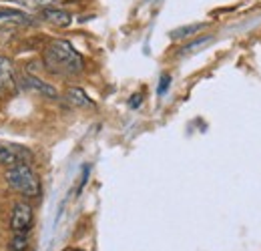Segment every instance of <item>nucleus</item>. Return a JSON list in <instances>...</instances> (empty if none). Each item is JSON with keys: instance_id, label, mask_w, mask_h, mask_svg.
Masks as SVG:
<instances>
[{"instance_id": "13", "label": "nucleus", "mask_w": 261, "mask_h": 251, "mask_svg": "<svg viewBox=\"0 0 261 251\" xmlns=\"http://www.w3.org/2000/svg\"><path fill=\"white\" fill-rule=\"evenodd\" d=\"M27 6H33V8H44V6H57V2L61 0H18Z\"/></svg>"}, {"instance_id": "6", "label": "nucleus", "mask_w": 261, "mask_h": 251, "mask_svg": "<svg viewBox=\"0 0 261 251\" xmlns=\"http://www.w3.org/2000/svg\"><path fill=\"white\" fill-rule=\"evenodd\" d=\"M38 20H42V22H46L50 27H57V29H66V27H70L72 16L66 10L59 8V6H44L38 12Z\"/></svg>"}, {"instance_id": "7", "label": "nucleus", "mask_w": 261, "mask_h": 251, "mask_svg": "<svg viewBox=\"0 0 261 251\" xmlns=\"http://www.w3.org/2000/svg\"><path fill=\"white\" fill-rule=\"evenodd\" d=\"M14 89H16V77H14L12 63L0 55V91L2 93H14Z\"/></svg>"}, {"instance_id": "4", "label": "nucleus", "mask_w": 261, "mask_h": 251, "mask_svg": "<svg viewBox=\"0 0 261 251\" xmlns=\"http://www.w3.org/2000/svg\"><path fill=\"white\" fill-rule=\"evenodd\" d=\"M36 22L29 12L20 8H10V6H0V31L4 29H14V27H31Z\"/></svg>"}, {"instance_id": "10", "label": "nucleus", "mask_w": 261, "mask_h": 251, "mask_svg": "<svg viewBox=\"0 0 261 251\" xmlns=\"http://www.w3.org/2000/svg\"><path fill=\"white\" fill-rule=\"evenodd\" d=\"M205 24L203 22H195V24H187V27H181V29H175L171 32V38L173 40H181V38H187V36H193L195 32L203 31Z\"/></svg>"}, {"instance_id": "14", "label": "nucleus", "mask_w": 261, "mask_h": 251, "mask_svg": "<svg viewBox=\"0 0 261 251\" xmlns=\"http://www.w3.org/2000/svg\"><path fill=\"white\" fill-rule=\"evenodd\" d=\"M169 87H171V77H169V74H163V77H161V83H159V89H157V94H165Z\"/></svg>"}, {"instance_id": "12", "label": "nucleus", "mask_w": 261, "mask_h": 251, "mask_svg": "<svg viewBox=\"0 0 261 251\" xmlns=\"http://www.w3.org/2000/svg\"><path fill=\"white\" fill-rule=\"evenodd\" d=\"M207 42H211V36H201V38H197V40H193V42L185 44V46H183V51H181V55L193 53V51H197L199 46H203V44H207Z\"/></svg>"}, {"instance_id": "8", "label": "nucleus", "mask_w": 261, "mask_h": 251, "mask_svg": "<svg viewBox=\"0 0 261 251\" xmlns=\"http://www.w3.org/2000/svg\"><path fill=\"white\" fill-rule=\"evenodd\" d=\"M22 81H24V85H27L31 91L38 93L40 96H46V98H59V91H57L53 85H48V83H44V81H40V79H36V77H24Z\"/></svg>"}, {"instance_id": "3", "label": "nucleus", "mask_w": 261, "mask_h": 251, "mask_svg": "<svg viewBox=\"0 0 261 251\" xmlns=\"http://www.w3.org/2000/svg\"><path fill=\"white\" fill-rule=\"evenodd\" d=\"M33 153L16 143H0V165L16 167V165H31Z\"/></svg>"}, {"instance_id": "15", "label": "nucleus", "mask_w": 261, "mask_h": 251, "mask_svg": "<svg viewBox=\"0 0 261 251\" xmlns=\"http://www.w3.org/2000/svg\"><path fill=\"white\" fill-rule=\"evenodd\" d=\"M141 101H143V96H141V94H133V98L129 101V105L135 109V107H139V105H141Z\"/></svg>"}, {"instance_id": "2", "label": "nucleus", "mask_w": 261, "mask_h": 251, "mask_svg": "<svg viewBox=\"0 0 261 251\" xmlns=\"http://www.w3.org/2000/svg\"><path fill=\"white\" fill-rule=\"evenodd\" d=\"M4 177H6V183H8L10 187L14 189V191H18L20 195L29 197V199L38 197L40 191H42L40 179L36 177V173L31 169V165H16V167H10Z\"/></svg>"}, {"instance_id": "11", "label": "nucleus", "mask_w": 261, "mask_h": 251, "mask_svg": "<svg viewBox=\"0 0 261 251\" xmlns=\"http://www.w3.org/2000/svg\"><path fill=\"white\" fill-rule=\"evenodd\" d=\"M29 249V235L27 233H14L10 241V251H27Z\"/></svg>"}, {"instance_id": "5", "label": "nucleus", "mask_w": 261, "mask_h": 251, "mask_svg": "<svg viewBox=\"0 0 261 251\" xmlns=\"http://www.w3.org/2000/svg\"><path fill=\"white\" fill-rule=\"evenodd\" d=\"M34 211L29 203H16L10 215V229L14 233H29L33 229Z\"/></svg>"}, {"instance_id": "9", "label": "nucleus", "mask_w": 261, "mask_h": 251, "mask_svg": "<svg viewBox=\"0 0 261 251\" xmlns=\"http://www.w3.org/2000/svg\"><path fill=\"white\" fill-rule=\"evenodd\" d=\"M65 98L72 105V107H81V109H87V107H95V103L89 98V94L85 93L83 89L79 87H72L65 93Z\"/></svg>"}, {"instance_id": "1", "label": "nucleus", "mask_w": 261, "mask_h": 251, "mask_svg": "<svg viewBox=\"0 0 261 251\" xmlns=\"http://www.w3.org/2000/svg\"><path fill=\"white\" fill-rule=\"evenodd\" d=\"M44 66L50 74H79L85 68V59L68 40H53L44 48Z\"/></svg>"}]
</instances>
